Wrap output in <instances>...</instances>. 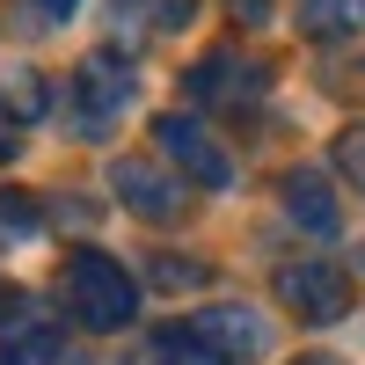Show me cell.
Returning a JSON list of instances; mask_svg holds the SVG:
<instances>
[{
  "label": "cell",
  "instance_id": "6da1fadb",
  "mask_svg": "<svg viewBox=\"0 0 365 365\" xmlns=\"http://www.w3.org/2000/svg\"><path fill=\"white\" fill-rule=\"evenodd\" d=\"M58 285H66L73 322L96 329V336H117V329H132V314H139V285H132V270L117 263V256H103V249H73Z\"/></svg>",
  "mask_w": 365,
  "mask_h": 365
},
{
  "label": "cell",
  "instance_id": "9a60e30c",
  "mask_svg": "<svg viewBox=\"0 0 365 365\" xmlns=\"http://www.w3.org/2000/svg\"><path fill=\"white\" fill-rule=\"evenodd\" d=\"M22 154V117L8 110V96H0V161H15Z\"/></svg>",
  "mask_w": 365,
  "mask_h": 365
},
{
  "label": "cell",
  "instance_id": "8fae6325",
  "mask_svg": "<svg viewBox=\"0 0 365 365\" xmlns=\"http://www.w3.org/2000/svg\"><path fill=\"white\" fill-rule=\"evenodd\" d=\"M0 96H8V110L22 117V125H29V117H44V103H51V96H44V81L29 73V66H15L8 81H0Z\"/></svg>",
  "mask_w": 365,
  "mask_h": 365
},
{
  "label": "cell",
  "instance_id": "30bf717a",
  "mask_svg": "<svg viewBox=\"0 0 365 365\" xmlns=\"http://www.w3.org/2000/svg\"><path fill=\"white\" fill-rule=\"evenodd\" d=\"M37 227H44L37 197H29V190H0V234H8V241H37Z\"/></svg>",
  "mask_w": 365,
  "mask_h": 365
},
{
  "label": "cell",
  "instance_id": "8992f818",
  "mask_svg": "<svg viewBox=\"0 0 365 365\" xmlns=\"http://www.w3.org/2000/svg\"><path fill=\"white\" fill-rule=\"evenodd\" d=\"M263 88H270V73L241 51H205L190 66V103H205V110H256Z\"/></svg>",
  "mask_w": 365,
  "mask_h": 365
},
{
  "label": "cell",
  "instance_id": "7a4b0ae2",
  "mask_svg": "<svg viewBox=\"0 0 365 365\" xmlns=\"http://www.w3.org/2000/svg\"><path fill=\"white\" fill-rule=\"evenodd\" d=\"M125 103H132V73L117 66L110 51H96V58H81V66H73V81H66V117H73L81 139H103L117 117H125Z\"/></svg>",
  "mask_w": 365,
  "mask_h": 365
},
{
  "label": "cell",
  "instance_id": "5b68a950",
  "mask_svg": "<svg viewBox=\"0 0 365 365\" xmlns=\"http://www.w3.org/2000/svg\"><path fill=\"white\" fill-rule=\"evenodd\" d=\"M154 146H161V161L175 168V175H190L197 190H227L234 182V161H227V146L212 139L197 117H182V110H168V117H154Z\"/></svg>",
  "mask_w": 365,
  "mask_h": 365
},
{
  "label": "cell",
  "instance_id": "e0dca14e",
  "mask_svg": "<svg viewBox=\"0 0 365 365\" xmlns=\"http://www.w3.org/2000/svg\"><path fill=\"white\" fill-rule=\"evenodd\" d=\"M292 365H344V358H329V351H307V358H292Z\"/></svg>",
  "mask_w": 365,
  "mask_h": 365
},
{
  "label": "cell",
  "instance_id": "3957f363",
  "mask_svg": "<svg viewBox=\"0 0 365 365\" xmlns=\"http://www.w3.org/2000/svg\"><path fill=\"white\" fill-rule=\"evenodd\" d=\"M110 190H117L125 212H139V220H154V227H168V220L190 212V175H175L161 161H139V154L110 161Z\"/></svg>",
  "mask_w": 365,
  "mask_h": 365
},
{
  "label": "cell",
  "instance_id": "d6986e66",
  "mask_svg": "<svg viewBox=\"0 0 365 365\" xmlns=\"http://www.w3.org/2000/svg\"><path fill=\"white\" fill-rule=\"evenodd\" d=\"M351 73H365V66H351Z\"/></svg>",
  "mask_w": 365,
  "mask_h": 365
},
{
  "label": "cell",
  "instance_id": "4fadbf2b",
  "mask_svg": "<svg viewBox=\"0 0 365 365\" xmlns=\"http://www.w3.org/2000/svg\"><path fill=\"white\" fill-rule=\"evenodd\" d=\"M212 270L205 263H190V256H154V285H168V292H182V285H205Z\"/></svg>",
  "mask_w": 365,
  "mask_h": 365
},
{
  "label": "cell",
  "instance_id": "52a82bcc",
  "mask_svg": "<svg viewBox=\"0 0 365 365\" xmlns=\"http://www.w3.org/2000/svg\"><path fill=\"white\" fill-rule=\"evenodd\" d=\"M190 336L220 358V365H241V358H256V351H270V322L263 314H249V307H197L190 322Z\"/></svg>",
  "mask_w": 365,
  "mask_h": 365
},
{
  "label": "cell",
  "instance_id": "277c9868",
  "mask_svg": "<svg viewBox=\"0 0 365 365\" xmlns=\"http://www.w3.org/2000/svg\"><path fill=\"white\" fill-rule=\"evenodd\" d=\"M351 278L336 263H322V256H299V263H278V307H292L299 322H314V329H329V322H344L351 314Z\"/></svg>",
  "mask_w": 365,
  "mask_h": 365
},
{
  "label": "cell",
  "instance_id": "2e32d148",
  "mask_svg": "<svg viewBox=\"0 0 365 365\" xmlns=\"http://www.w3.org/2000/svg\"><path fill=\"white\" fill-rule=\"evenodd\" d=\"M227 8H234L241 22H270V0H227Z\"/></svg>",
  "mask_w": 365,
  "mask_h": 365
},
{
  "label": "cell",
  "instance_id": "7c38bea8",
  "mask_svg": "<svg viewBox=\"0 0 365 365\" xmlns=\"http://www.w3.org/2000/svg\"><path fill=\"white\" fill-rule=\"evenodd\" d=\"M336 175H344V182H358V190H365V117H358V125H344V132H336Z\"/></svg>",
  "mask_w": 365,
  "mask_h": 365
},
{
  "label": "cell",
  "instance_id": "9c48e42d",
  "mask_svg": "<svg viewBox=\"0 0 365 365\" xmlns=\"http://www.w3.org/2000/svg\"><path fill=\"white\" fill-rule=\"evenodd\" d=\"M299 29H307V37H351V29H365V0H307V8H299Z\"/></svg>",
  "mask_w": 365,
  "mask_h": 365
},
{
  "label": "cell",
  "instance_id": "5bb4252c",
  "mask_svg": "<svg viewBox=\"0 0 365 365\" xmlns=\"http://www.w3.org/2000/svg\"><path fill=\"white\" fill-rule=\"evenodd\" d=\"M51 358H58V336H51V329H29L22 344H8L0 365H51Z\"/></svg>",
  "mask_w": 365,
  "mask_h": 365
},
{
  "label": "cell",
  "instance_id": "ba28073f",
  "mask_svg": "<svg viewBox=\"0 0 365 365\" xmlns=\"http://www.w3.org/2000/svg\"><path fill=\"white\" fill-rule=\"evenodd\" d=\"M285 212H292V227H307L314 241H329L344 227V205H336V190H329V175H314V168H292L285 182Z\"/></svg>",
  "mask_w": 365,
  "mask_h": 365
},
{
  "label": "cell",
  "instance_id": "ac0fdd59",
  "mask_svg": "<svg viewBox=\"0 0 365 365\" xmlns=\"http://www.w3.org/2000/svg\"><path fill=\"white\" fill-rule=\"evenodd\" d=\"M37 8H51V15H66V8H73V0H37Z\"/></svg>",
  "mask_w": 365,
  "mask_h": 365
}]
</instances>
